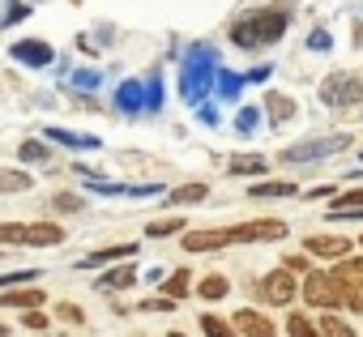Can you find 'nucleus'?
<instances>
[{"instance_id": "393cba45", "label": "nucleus", "mask_w": 363, "mask_h": 337, "mask_svg": "<svg viewBox=\"0 0 363 337\" xmlns=\"http://www.w3.org/2000/svg\"><path fill=\"white\" fill-rule=\"evenodd\" d=\"M175 231H184V218H179V214H175V218H162V222H150V227H145V235H150V239H162V235H175Z\"/></svg>"}, {"instance_id": "f8f14e48", "label": "nucleus", "mask_w": 363, "mask_h": 337, "mask_svg": "<svg viewBox=\"0 0 363 337\" xmlns=\"http://www.w3.org/2000/svg\"><path fill=\"white\" fill-rule=\"evenodd\" d=\"M13 56H18V60H26V64H48V60H52V47H48V43H39V39H26V43H18V47H13Z\"/></svg>"}, {"instance_id": "c756f323", "label": "nucleus", "mask_w": 363, "mask_h": 337, "mask_svg": "<svg viewBox=\"0 0 363 337\" xmlns=\"http://www.w3.org/2000/svg\"><path fill=\"white\" fill-rule=\"evenodd\" d=\"M39 273L35 269H22V273H5V278H0V290H9V286H18V282H35Z\"/></svg>"}, {"instance_id": "bb28decb", "label": "nucleus", "mask_w": 363, "mask_h": 337, "mask_svg": "<svg viewBox=\"0 0 363 337\" xmlns=\"http://www.w3.org/2000/svg\"><path fill=\"white\" fill-rule=\"evenodd\" d=\"M52 205H56V210H65V214H77L86 201H82V197H73V193H56V201H52Z\"/></svg>"}, {"instance_id": "b1692460", "label": "nucleus", "mask_w": 363, "mask_h": 337, "mask_svg": "<svg viewBox=\"0 0 363 337\" xmlns=\"http://www.w3.org/2000/svg\"><path fill=\"white\" fill-rule=\"evenodd\" d=\"M248 193H252V197H295V184H291V180H278V184H252Z\"/></svg>"}, {"instance_id": "0eeeda50", "label": "nucleus", "mask_w": 363, "mask_h": 337, "mask_svg": "<svg viewBox=\"0 0 363 337\" xmlns=\"http://www.w3.org/2000/svg\"><path fill=\"white\" fill-rule=\"evenodd\" d=\"M257 290H261V299H265V303L286 307V303L299 295V282L291 278V269H274V273H265V278H261V286H257Z\"/></svg>"}, {"instance_id": "20e7f679", "label": "nucleus", "mask_w": 363, "mask_h": 337, "mask_svg": "<svg viewBox=\"0 0 363 337\" xmlns=\"http://www.w3.org/2000/svg\"><path fill=\"white\" fill-rule=\"evenodd\" d=\"M320 98L333 111H346V107L363 111V77H354V73H329L325 86H320Z\"/></svg>"}, {"instance_id": "1a4fd4ad", "label": "nucleus", "mask_w": 363, "mask_h": 337, "mask_svg": "<svg viewBox=\"0 0 363 337\" xmlns=\"http://www.w3.org/2000/svg\"><path fill=\"white\" fill-rule=\"evenodd\" d=\"M303 248H308V256H320V261H342V256H350V239L346 235H308L303 239Z\"/></svg>"}, {"instance_id": "a211bd4d", "label": "nucleus", "mask_w": 363, "mask_h": 337, "mask_svg": "<svg viewBox=\"0 0 363 337\" xmlns=\"http://www.w3.org/2000/svg\"><path fill=\"white\" fill-rule=\"evenodd\" d=\"M265 107H269V120H274V124H286V120L295 115V103H291L286 94H269Z\"/></svg>"}, {"instance_id": "2eb2a0df", "label": "nucleus", "mask_w": 363, "mask_h": 337, "mask_svg": "<svg viewBox=\"0 0 363 337\" xmlns=\"http://www.w3.org/2000/svg\"><path fill=\"white\" fill-rule=\"evenodd\" d=\"M210 197V184L201 180V184H179L175 193H171V205H197V201H206Z\"/></svg>"}, {"instance_id": "f03ea898", "label": "nucleus", "mask_w": 363, "mask_h": 337, "mask_svg": "<svg viewBox=\"0 0 363 337\" xmlns=\"http://www.w3.org/2000/svg\"><path fill=\"white\" fill-rule=\"evenodd\" d=\"M286 22H291V13H286V9H257V13H248V18H240V22L231 26V43H235V47H244V52L269 47V43H278V39H282Z\"/></svg>"}, {"instance_id": "412c9836", "label": "nucleus", "mask_w": 363, "mask_h": 337, "mask_svg": "<svg viewBox=\"0 0 363 337\" xmlns=\"http://www.w3.org/2000/svg\"><path fill=\"white\" fill-rule=\"evenodd\" d=\"M316 329H320V337H359L342 316H320V324H316Z\"/></svg>"}, {"instance_id": "4be33fe9", "label": "nucleus", "mask_w": 363, "mask_h": 337, "mask_svg": "<svg viewBox=\"0 0 363 337\" xmlns=\"http://www.w3.org/2000/svg\"><path fill=\"white\" fill-rule=\"evenodd\" d=\"M26 188H30L26 171H5V166H0V193H26Z\"/></svg>"}, {"instance_id": "72a5a7b5", "label": "nucleus", "mask_w": 363, "mask_h": 337, "mask_svg": "<svg viewBox=\"0 0 363 337\" xmlns=\"http://www.w3.org/2000/svg\"><path fill=\"white\" fill-rule=\"evenodd\" d=\"M359 244H363V239H359Z\"/></svg>"}, {"instance_id": "6e6552de", "label": "nucleus", "mask_w": 363, "mask_h": 337, "mask_svg": "<svg viewBox=\"0 0 363 337\" xmlns=\"http://www.w3.org/2000/svg\"><path fill=\"white\" fill-rule=\"evenodd\" d=\"M231 324H235V333H240V337H278L274 320H269V316H261L257 307H240V312H231Z\"/></svg>"}, {"instance_id": "c85d7f7f", "label": "nucleus", "mask_w": 363, "mask_h": 337, "mask_svg": "<svg viewBox=\"0 0 363 337\" xmlns=\"http://www.w3.org/2000/svg\"><path fill=\"white\" fill-rule=\"evenodd\" d=\"M22 158H26V162H48V145L26 141V145H22Z\"/></svg>"}, {"instance_id": "2f4dec72", "label": "nucleus", "mask_w": 363, "mask_h": 337, "mask_svg": "<svg viewBox=\"0 0 363 337\" xmlns=\"http://www.w3.org/2000/svg\"><path fill=\"white\" fill-rule=\"evenodd\" d=\"M175 307V299H150L145 303V312H171Z\"/></svg>"}, {"instance_id": "cd10ccee", "label": "nucleus", "mask_w": 363, "mask_h": 337, "mask_svg": "<svg viewBox=\"0 0 363 337\" xmlns=\"http://www.w3.org/2000/svg\"><path fill=\"white\" fill-rule=\"evenodd\" d=\"M56 316H60V320H69V324H86V312H82L77 303H60V307H56Z\"/></svg>"}, {"instance_id": "9b49d317", "label": "nucleus", "mask_w": 363, "mask_h": 337, "mask_svg": "<svg viewBox=\"0 0 363 337\" xmlns=\"http://www.w3.org/2000/svg\"><path fill=\"white\" fill-rule=\"evenodd\" d=\"M0 307H43V290L39 286H9L0 290Z\"/></svg>"}, {"instance_id": "4468645a", "label": "nucleus", "mask_w": 363, "mask_h": 337, "mask_svg": "<svg viewBox=\"0 0 363 337\" xmlns=\"http://www.w3.org/2000/svg\"><path fill=\"white\" fill-rule=\"evenodd\" d=\"M227 290H231V282H227L223 273H210V278H201V282H197V295H201L206 303H218Z\"/></svg>"}, {"instance_id": "aec40b11", "label": "nucleus", "mask_w": 363, "mask_h": 337, "mask_svg": "<svg viewBox=\"0 0 363 337\" xmlns=\"http://www.w3.org/2000/svg\"><path fill=\"white\" fill-rule=\"evenodd\" d=\"M286 337H320V329H316L303 312H291V316H286Z\"/></svg>"}, {"instance_id": "f3484780", "label": "nucleus", "mask_w": 363, "mask_h": 337, "mask_svg": "<svg viewBox=\"0 0 363 337\" xmlns=\"http://www.w3.org/2000/svg\"><path fill=\"white\" fill-rule=\"evenodd\" d=\"M189 282H193V273H189V269H175V273H171V278L162 282V290H167V299H175V303H179V299H184V295L193 290Z\"/></svg>"}, {"instance_id": "dca6fc26", "label": "nucleus", "mask_w": 363, "mask_h": 337, "mask_svg": "<svg viewBox=\"0 0 363 337\" xmlns=\"http://www.w3.org/2000/svg\"><path fill=\"white\" fill-rule=\"evenodd\" d=\"M201 333H206V337H240V333H235V324H231L227 316H214V312H206V316H201Z\"/></svg>"}, {"instance_id": "f257e3e1", "label": "nucleus", "mask_w": 363, "mask_h": 337, "mask_svg": "<svg viewBox=\"0 0 363 337\" xmlns=\"http://www.w3.org/2000/svg\"><path fill=\"white\" fill-rule=\"evenodd\" d=\"M282 235H286V222L261 218V222H240V227H218V231H184V248L189 252H218L231 244H269Z\"/></svg>"}, {"instance_id": "a878e982", "label": "nucleus", "mask_w": 363, "mask_h": 337, "mask_svg": "<svg viewBox=\"0 0 363 337\" xmlns=\"http://www.w3.org/2000/svg\"><path fill=\"white\" fill-rule=\"evenodd\" d=\"M265 166V158H231V176H261Z\"/></svg>"}, {"instance_id": "7c9ffc66", "label": "nucleus", "mask_w": 363, "mask_h": 337, "mask_svg": "<svg viewBox=\"0 0 363 337\" xmlns=\"http://www.w3.org/2000/svg\"><path fill=\"white\" fill-rule=\"evenodd\" d=\"M22 324H26V329H48V316H43L39 307H26V316H22Z\"/></svg>"}, {"instance_id": "9d476101", "label": "nucleus", "mask_w": 363, "mask_h": 337, "mask_svg": "<svg viewBox=\"0 0 363 337\" xmlns=\"http://www.w3.org/2000/svg\"><path fill=\"white\" fill-rule=\"evenodd\" d=\"M342 145H350L346 137H329V141H308V145H291V149H282L278 158L282 162H308V158H325V154H333V149H342Z\"/></svg>"}, {"instance_id": "5701e85b", "label": "nucleus", "mask_w": 363, "mask_h": 337, "mask_svg": "<svg viewBox=\"0 0 363 337\" xmlns=\"http://www.w3.org/2000/svg\"><path fill=\"white\" fill-rule=\"evenodd\" d=\"M342 210H363V188H346V193H337L333 205H329V214H342Z\"/></svg>"}, {"instance_id": "7ed1b4c3", "label": "nucleus", "mask_w": 363, "mask_h": 337, "mask_svg": "<svg viewBox=\"0 0 363 337\" xmlns=\"http://www.w3.org/2000/svg\"><path fill=\"white\" fill-rule=\"evenodd\" d=\"M0 244L5 248H52V244H65V227H56V222H0Z\"/></svg>"}, {"instance_id": "39448f33", "label": "nucleus", "mask_w": 363, "mask_h": 337, "mask_svg": "<svg viewBox=\"0 0 363 337\" xmlns=\"http://www.w3.org/2000/svg\"><path fill=\"white\" fill-rule=\"evenodd\" d=\"M333 282H337L342 303L350 312H363V256H342L333 269Z\"/></svg>"}, {"instance_id": "6ab92c4d", "label": "nucleus", "mask_w": 363, "mask_h": 337, "mask_svg": "<svg viewBox=\"0 0 363 337\" xmlns=\"http://www.w3.org/2000/svg\"><path fill=\"white\" fill-rule=\"evenodd\" d=\"M133 252H137L133 244H120V248H107V252H90V256H86V265L94 269V265H111V261H128Z\"/></svg>"}, {"instance_id": "473e14b6", "label": "nucleus", "mask_w": 363, "mask_h": 337, "mask_svg": "<svg viewBox=\"0 0 363 337\" xmlns=\"http://www.w3.org/2000/svg\"><path fill=\"white\" fill-rule=\"evenodd\" d=\"M171 337H184V333H171Z\"/></svg>"}, {"instance_id": "423d86ee", "label": "nucleus", "mask_w": 363, "mask_h": 337, "mask_svg": "<svg viewBox=\"0 0 363 337\" xmlns=\"http://www.w3.org/2000/svg\"><path fill=\"white\" fill-rule=\"evenodd\" d=\"M299 295L308 299V307H325V312L342 307V295H337V282H333V273H320V269L303 273V282H299Z\"/></svg>"}, {"instance_id": "ddd939ff", "label": "nucleus", "mask_w": 363, "mask_h": 337, "mask_svg": "<svg viewBox=\"0 0 363 337\" xmlns=\"http://www.w3.org/2000/svg\"><path fill=\"white\" fill-rule=\"evenodd\" d=\"M133 282H137V269H133V265H124V269H107V273L99 278L103 290H128Z\"/></svg>"}]
</instances>
